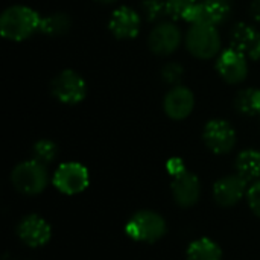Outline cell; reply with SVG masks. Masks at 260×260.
I'll return each mask as SVG.
<instances>
[{"label":"cell","mask_w":260,"mask_h":260,"mask_svg":"<svg viewBox=\"0 0 260 260\" xmlns=\"http://www.w3.org/2000/svg\"><path fill=\"white\" fill-rule=\"evenodd\" d=\"M40 21L41 17L32 8L21 5L9 6L0 17V32L6 40L23 41L40 29Z\"/></svg>","instance_id":"1"},{"label":"cell","mask_w":260,"mask_h":260,"mask_svg":"<svg viewBox=\"0 0 260 260\" xmlns=\"http://www.w3.org/2000/svg\"><path fill=\"white\" fill-rule=\"evenodd\" d=\"M187 50L200 59H210L219 53L221 38L216 26L209 23L192 24L186 35Z\"/></svg>","instance_id":"2"},{"label":"cell","mask_w":260,"mask_h":260,"mask_svg":"<svg viewBox=\"0 0 260 260\" xmlns=\"http://www.w3.org/2000/svg\"><path fill=\"white\" fill-rule=\"evenodd\" d=\"M125 233L136 242L152 244L161 239L166 233L165 219L151 210L137 212L125 225Z\"/></svg>","instance_id":"3"},{"label":"cell","mask_w":260,"mask_h":260,"mask_svg":"<svg viewBox=\"0 0 260 260\" xmlns=\"http://www.w3.org/2000/svg\"><path fill=\"white\" fill-rule=\"evenodd\" d=\"M47 180L49 175L46 166L34 158L17 165L11 174L12 186L24 195L41 193L47 186Z\"/></svg>","instance_id":"4"},{"label":"cell","mask_w":260,"mask_h":260,"mask_svg":"<svg viewBox=\"0 0 260 260\" xmlns=\"http://www.w3.org/2000/svg\"><path fill=\"white\" fill-rule=\"evenodd\" d=\"M50 90L56 101L67 105L79 104L87 94L85 81L73 70H62L58 73L50 84Z\"/></svg>","instance_id":"5"},{"label":"cell","mask_w":260,"mask_h":260,"mask_svg":"<svg viewBox=\"0 0 260 260\" xmlns=\"http://www.w3.org/2000/svg\"><path fill=\"white\" fill-rule=\"evenodd\" d=\"M88 183L90 175L87 168L75 161L62 163L53 175V186L66 195H76L84 192L88 187Z\"/></svg>","instance_id":"6"},{"label":"cell","mask_w":260,"mask_h":260,"mask_svg":"<svg viewBox=\"0 0 260 260\" xmlns=\"http://www.w3.org/2000/svg\"><path fill=\"white\" fill-rule=\"evenodd\" d=\"M204 142L215 154H229L236 145V133L233 126L222 119H213L204 126Z\"/></svg>","instance_id":"7"},{"label":"cell","mask_w":260,"mask_h":260,"mask_svg":"<svg viewBox=\"0 0 260 260\" xmlns=\"http://www.w3.org/2000/svg\"><path fill=\"white\" fill-rule=\"evenodd\" d=\"M216 70L221 78L229 84H239L248 75V61L247 56L233 49L232 46L221 52L216 61Z\"/></svg>","instance_id":"8"},{"label":"cell","mask_w":260,"mask_h":260,"mask_svg":"<svg viewBox=\"0 0 260 260\" xmlns=\"http://www.w3.org/2000/svg\"><path fill=\"white\" fill-rule=\"evenodd\" d=\"M181 44V30L174 23H160L149 34L148 46L155 55H171Z\"/></svg>","instance_id":"9"},{"label":"cell","mask_w":260,"mask_h":260,"mask_svg":"<svg viewBox=\"0 0 260 260\" xmlns=\"http://www.w3.org/2000/svg\"><path fill=\"white\" fill-rule=\"evenodd\" d=\"M18 238L27 247H43L50 241L52 229L47 221H44L38 215H29L23 218L17 229Z\"/></svg>","instance_id":"10"},{"label":"cell","mask_w":260,"mask_h":260,"mask_svg":"<svg viewBox=\"0 0 260 260\" xmlns=\"http://www.w3.org/2000/svg\"><path fill=\"white\" fill-rule=\"evenodd\" d=\"M195 107V96L193 93L183 85H175L171 88L163 101V108L168 117L174 120L186 119Z\"/></svg>","instance_id":"11"},{"label":"cell","mask_w":260,"mask_h":260,"mask_svg":"<svg viewBox=\"0 0 260 260\" xmlns=\"http://www.w3.org/2000/svg\"><path fill=\"white\" fill-rule=\"evenodd\" d=\"M245 193H248V181L239 174L221 178L213 187V197L216 203L224 207L238 204Z\"/></svg>","instance_id":"12"},{"label":"cell","mask_w":260,"mask_h":260,"mask_svg":"<svg viewBox=\"0 0 260 260\" xmlns=\"http://www.w3.org/2000/svg\"><path fill=\"white\" fill-rule=\"evenodd\" d=\"M140 26L142 20L139 14L128 6L117 8L110 18V30L116 38L120 40L136 38L140 32Z\"/></svg>","instance_id":"13"},{"label":"cell","mask_w":260,"mask_h":260,"mask_svg":"<svg viewBox=\"0 0 260 260\" xmlns=\"http://www.w3.org/2000/svg\"><path fill=\"white\" fill-rule=\"evenodd\" d=\"M230 44L253 59L260 58V34L247 23H238L230 32Z\"/></svg>","instance_id":"14"},{"label":"cell","mask_w":260,"mask_h":260,"mask_svg":"<svg viewBox=\"0 0 260 260\" xmlns=\"http://www.w3.org/2000/svg\"><path fill=\"white\" fill-rule=\"evenodd\" d=\"M172 195L177 204L181 207H192L193 204H197L201 195V184L198 177L187 171L174 177Z\"/></svg>","instance_id":"15"},{"label":"cell","mask_w":260,"mask_h":260,"mask_svg":"<svg viewBox=\"0 0 260 260\" xmlns=\"http://www.w3.org/2000/svg\"><path fill=\"white\" fill-rule=\"evenodd\" d=\"M236 171L247 181H257L260 178V152L256 149H245L236 158Z\"/></svg>","instance_id":"16"},{"label":"cell","mask_w":260,"mask_h":260,"mask_svg":"<svg viewBox=\"0 0 260 260\" xmlns=\"http://www.w3.org/2000/svg\"><path fill=\"white\" fill-rule=\"evenodd\" d=\"M187 259L189 260H222V251L219 245L209 239L201 238L193 241L187 248Z\"/></svg>","instance_id":"17"},{"label":"cell","mask_w":260,"mask_h":260,"mask_svg":"<svg viewBox=\"0 0 260 260\" xmlns=\"http://www.w3.org/2000/svg\"><path fill=\"white\" fill-rule=\"evenodd\" d=\"M206 23L218 26L229 20L232 14V5L230 0H204L203 3Z\"/></svg>","instance_id":"18"},{"label":"cell","mask_w":260,"mask_h":260,"mask_svg":"<svg viewBox=\"0 0 260 260\" xmlns=\"http://www.w3.org/2000/svg\"><path fill=\"white\" fill-rule=\"evenodd\" d=\"M70 29V18L64 12H55L47 17H43L40 21V29L47 37L64 35Z\"/></svg>","instance_id":"19"},{"label":"cell","mask_w":260,"mask_h":260,"mask_svg":"<svg viewBox=\"0 0 260 260\" xmlns=\"http://www.w3.org/2000/svg\"><path fill=\"white\" fill-rule=\"evenodd\" d=\"M58 155V146L52 140H40L32 148V158L43 163L44 166L52 163Z\"/></svg>","instance_id":"20"},{"label":"cell","mask_w":260,"mask_h":260,"mask_svg":"<svg viewBox=\"0 0 260 260\" xmlns=\"http://www.w3.org/2000/svg\"><path fill=\"white\" fill-rule=\"evenodd\" d=\"M253 93L254 88H244L236 94L235 99V108L245 116H254V107H253Z\"/></svg>","instance_id":"21"},{"label":"cell","mask_w":260,"mask_h":260,"mask_svg":"<svg viewBox=\"0 0 260 260\" xmlns=\"http://www.w3.org/2000/svg\"><path fill=\"white\" fill-rule=\"evenodd\" d=\"M142 8L149 21H158L160 18L168 15L166 0H145Z\"/></svg>","instance_id":"22"},{"label":"cell","mask_w":260,"mask_h":260,"mask_svg":"<svg viewBox=\"0 0 260 260\" xmlns=\"http://www.w3.org/2000/svg\"><path fill=\"white\" fill-rule=\"evenodd\" d=\"M197 5V0H166L168 15L174 18H186L187 12Z\"/></svg>","instance_id":"23"},{"label":"cell","mask_w":260,"mask_h":260,"mask_svg":"<svg viewBox=\"0 0 260 260\" xmlns=\"http://www.w3.org/2000/svg\"><path fill=\"white\" fill-rule=\"evenodd\" d=\"M183 75H184V69L178 62H169L161 70V78L165 79V82L172 85H178L180 81L183 79Z\"/></svg>","instance_id":"24"},{"label":"cell","mask_w":260,"mask_h":260,"mask_svg":"<svg viewBox=\"0 0 260 260\" xmlns=\"http://www.w3.org/2000/svg\"><path fill=\"white\" fill-rule=\"evenodd\" d=\"M247 195H248V203H250L251 210L256 213V216L260 218V180L253 183Z\"/></svg>","instance_id":"25"},{"label":"cell","mask_w":260,"mask_h":260,"mask_svg":"<svg viewBox=\"0 0 260 260\" xmlns=\"http://www.w3.org/2000/svg\"><path fill=\"white\" fill-rule=\"evenodd\" d=\"M168 171H169V174L172 177H177V175H180V174H183L186 171L184 169V163L180 158H172L168 163Z\"/></svg>","instance_id":"26"},{"label":"cell","mask_w":260,"mask_h":260,"mask_svg":"<svg viewBox=\"0 0 260 260\" xmlns=\"http://www.w3.org/2000/svg\"><path fill=\"white\" fill-rule=\"evenodd\" d=\"M250 15L253 17L254 21L260 23V0H253L250 6Z\"/></svg>","instance_id":"27"},{"label":"cell","mask_w":260,"mask_h":260,"mask_svg":"<svg viewBox=\"0 0 260 260\" xmlns=\"http://www.w3.org/2000/svg\"><path fill=\"white\" fill-rule=\"evenodd\" d=\"M253 107H254V111L256 114H260V88H254V93H253Z\"/></svg>","instance_id":"28"},{"label":"cell","mask_w":260,"mask_h":260,"mask_svg":"<svg viewBox=\"0 0 260 260\" xmlns=\"http://www.w3.org/2000/svg\"><path fill=\"white\" fill-rule=\"evenodd\" d=\"M98 2H101V3H113L116 0H98Z\"/></svg>","instance_id":"29"}]
</instances>
